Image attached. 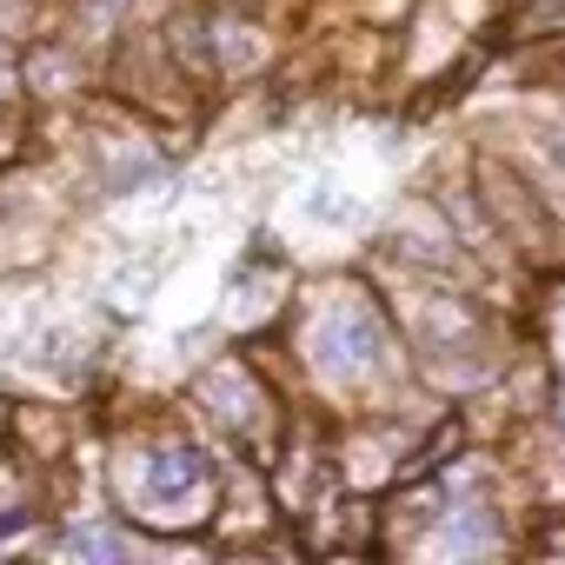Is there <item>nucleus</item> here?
Here are the masks:
<instances>
[{"label":"nucleus","mask_w":565,"mask_h":565,"mask_svg":"<svg viewBox=\"0 0 565 565\" xmlns=\"http://www.w3.org/2000/svg\"><path fill=\"white\" fill-rule=\"evenodd\" d=\"M307 360H313V373L327 386H360V380H380L393 366V347H386L380 313L360 294H333L327 313L307 333Z\"/></svg>","instance_id":"nucleus-1"},{"label":"nucleus","mask_w":565,"mask_h":565,"mask_svg":"<svg viewBox=\"0 0 565 565\" xmlns=\"http://www.w3.org/2000/svg\"><path fill=\"white\" fill-rule=\"evenodd\" d=\"M134 499H140V512L147 519H160V525H186V519H200V505H206V466L193 459V452H147L140 459V472H134Z\"/></svg>","instance_id":"nucleus-2"},{"label":"nucleus","mask_w":565,"mask_h":565,"mask_svg":"<svg viewBox=\"0 0 565 565\" xmlns=\"http://www.w3.org/2000/svg\"><path fill=\"white\" fill-rule=\"evenodd\" d=\"M294 213H300L307 226H320V233H353V226L373 213V200H366V193H353L347 180H333V173H327V180H313L307 193H294Z\"/></svg>","instance_id":"nucleus-3"},{"label":"nucleus","mask_w":565,"mask_h":565,"mask_svg":"<svg viewBox=\"0 0 565 565\" xmlns=\"http://www.w3.org/2000/svg\"><path fill=\"white\" fill-rule=\"evenodd\" d=\"M200 399H206V419H220V426H246V419H253V406H259L253 380H246V373H233V366H213V373H206V386H200Z\"/></svg>","instance_id":"nucleus-4"},{"label":"nucleus","mask_w":565,"mask_h":565,"mask_svg":"<svg viewBox=\"0 0 565 565\" xmlns=\"http://www.w3.org/2000/svg\"><path fill=\"white\" fill-rule=\"evenodd\" d=\"M492 545H499V525H492V512H486V505H466V512H459V519L433 539V552H439V558H459V552H492Z\"/></svg>","instance_id":"nucleus-5"},{"label":"nucleus","mask_w":565,"mask_h":565,"mask_svg":"<svg viewBox=\"0 0 565 565\" xmlns=\"http://www.w3.org/2000/svg\"><path fill=\"white\" fill-rule=\"evenodd\" d=\"M273 300H279V279H239L226 300V327H253L259 313H273Z\"/></svg>","instance_id":"nucleus-6"},{"label":"nucleus","mask_w":565,"mask_h":565,"mask_svg":"<svg viewBox=\"0 0 565 565\" xmlns=\"http://www.w3.org/2000/svg\"><path fill=\"white\" fill-rule=\"evenodd\" d=\"M61 552H67V558H127V539H120L114 525H74V532L61 539Z\"/></svg>","instance_id":"nucleus-7"},{"label":"nucleus","mask_w":565,"mask_h":565,"mask_svg":"<svg viewBox=\"0 0 565 565\" xmlns=\"http://www.w3.org/2000/svg\"><path fill=\"white\" fill-rule=\"evenodd\" d=\"M259 54V41H246V28H233V41H226V61L239 67V61H253Z\"/></svg>","instance_id":"nucleus-8"}]
</instances>
